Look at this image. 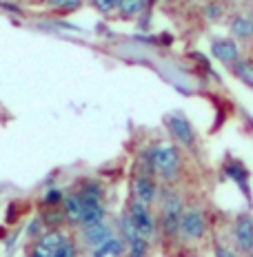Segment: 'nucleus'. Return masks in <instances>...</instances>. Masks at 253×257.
Segmentation results:
<instances>
[{
	"instance_id": "nucleus-22",
	"label": "nucleus",
	"mask_w": 253,
	"mask_h": 257,
	"mask_svg": "<svg viewBox=\"0 0 253 257\" xmlns=\"http://www.w3.org/2000/svg\"><path fill=\"white\" fill-rule=\"evenodd\" d=\"M64 202V193L60 189H49L42 195V206L45 208H58Z\"/></svg>"
},
{
	"instance_id": "nucleus-5",
	"label": "nucleus",
	"mask_w": 253,
	"mask_h": 257,
	"mask_svg": "<svg viewBox=\"0 0 253 257\" xmlns=\"http://www.w3.org/2000/svg\"><path fill=\"white\" fill-rule=\"evenodd\" d=\"M131 193H133V200L151 206L160 197V186H158V182H155V178L151 173H138V175H133Z\"/></svg>"
},
{
	"instance_id": "nucleus-12",
	"label": "nucleus",
	"mask_w": 253,
	"mask_h": 257,
	"mask_svg": "<svg viewBox=\"0 0 253 257\" xmlns=\"http://www.w3.org/2000/svg\"><path fill=\"white\" fill-rule=\"evenodd\" d=\"M78 193L85 204H105V186L98 180H85Z\"/></svg>"
},
{
	"instance_id": "nucleus-28",
	"label": "nucleus",
	"mask_w": 253,
	"mask_h": 257,
	"mask_svg": "<svg viewBox=\"0 0 253 257\" xmlns=\"http://www.w3.org/2000/svg\"><path fill=\"white\" fill-rule=\"evenodd\" d=\"M27 257H53V255L49 253V250L40 248L38 244H34V246H31V248H29V253H27Z\"/></svg>"
},
{
	"instance_id": "nucleus-27",
	"label": "nucleus",
	"mask_w": 253,
	"mask_h": 257,
	"mask_svg": "<svg viewBox=\"0 0 253 257\" xmlns=\"http://www.w3.org/2000/svg\"><path fill=\"white\" fill-rule=\"evenodd\" d=\"M45 228L47 226H45V222H42V217H34V219H31V224L27 226V235H29V239H34V242H36V239L45 233Z\"/></svg>"
},
{
	"instance_id": "nucleus-3",
	"label": "nucleus",
	"mask_w": 253,
	"mask_h": 257,
	"mask_svg": "<svg viewBox=\"0 0 253 257\" xmlns=\"http://www.w3.org/2000/svg\"><path fill=\"white\" fill-rule=\"evenodd\" d=\"M204 235H207V217H204V211L198 206H187L180 217L178 237L182 242L191 244V242H200Z\"/></svg>"
},
{
	"instance_id": "nucleus-7",
	"label": "nucleus",
	"mask_w": 253,
	"mask_h": 257,
	"mask_svg": "<svg viewBox=\"0 0 253 257\" xmlns=\"http://www.w3.org/2000/svg\"><path fill=\"white\" fill-rule=\"evenodd\" d=\"M233 242L240 253L249 255L253 250V217L238 215L233 222Z\"/></svg>"
},
{
	"instance_id": "nucleus-17",
	"label": "nucleus",
	"mask_w": 253,
	"mask_h": 257,
	"mask_svg": "<svg viewBox=\"0 0 253 257\" xmlns=\"http://www.w3.org/2000/svg\"><path fill=\"white\" fill-rule=\"evenodd\" d=\"M144 9H147V0H120V5H118V16L125 20H131V18L142 16Z\"/></svg>"
},
{
	"instance_id": "nucleus-18",
	"label": "nucleus",
	"mask_w": 253,
	"mask_h": 257,
	"mask_svg": "<svg viewBox=\"0 0 253 257\" xmlns=\"http://www.w3.org/2000/svg\"><path fill=\"white\" fill-rule=\"evenodd\" d=\"M224 173L229 175L231 180H235L242 189H246V182H249V171L244 169L242 162H227L224 164Z\"/></svg>"
},
{
	"instance_id": "nucleus-8",
	"label": "nucleus",
	"mask_w": 253,
	"mask_h": 257,
	"mask_svg": "<svg viewBox=\"0 0 253 257\" xmlns=\"http://www.w3.org/2000/svg\"><path fill=\"white\" fill-rule=\"evenodd\" d=\"M166 124H169L171 136H174L178 142L185 144L187 149H196V133H193L191 122L187 120L185 115H180V113L169 115L166 117Z\"/></svg>"
},
{
	"instance_id": "nucleus-26",
	"label": "nucleus",
	"mask_w": 253,
	"mask_h": 257,
	"mask_svg": "<svg viewBox=\"0 0 253 257\" xmlns=\"http://www.w3.org/2000/svg\"><path fill=\"white\" fill-rule=\"evenodd\" d=\"M204 16H207L209 20H220L224 16V5L220 3V0H213V3H209L207 7H204Z\"/></svg>"
},
{
	"instance_id": "nucleus-14",
	"label": "nucleus",
	"mask_w": 253,
	"mask_h": 257,
	"mask_svg": "<svg viewBox=\"0 0 253 257\" xmlns=\"http://www.w3.org/2000/svg\"><path fill=\"white\" fill-rule=\"evenodd\" d=\"M107 255H111V257H120V255H127V242L125 239H118V237H111V239H107L102 246H98V248L94 250V257H107Z\"/></svg>"
},
{
	"instance_id": "nucleus-10",
	"label": "nucleus",
	"mask_w": 253,
	"mask_h": 257,
	"mask_svg": "<svg viewBox=\"0 0 253 257\" xmlns=\"http://www.w3.org/2000/svg\"><path fill=\"white\" fill-rule=\"evenodd\" d=\"M231 38L238 42H251L253 40V16L249 14H235L229 23Z\"/></svg>"
},
{
	"instance_id": "nucleus-25",
	"label": "nucleus",
	"mask_w": 253,
	"mask_h": 257,
	"mask_svg": "<svg viewBox=\"0 0 253 257\" xmlns=\"http://www.w3.org/2000/svg\"><path fill=\"white\" fill-rule=\"evenodd\" d=\"M53 257H78V244L73 242L71 237H67V239H64V242L56 248Z\"/></svg>"
},
{
	"instance_id": "nucleus-1",
	"label": "nucleus",
	"mask_w": 253,
	"mask_h": 257,
	"mask_svg": "<svg viewBox=\"0 0 253 257\" xmlns=\"http://www.w3.org/2000/svg\"><path fill=\"white\" fill-rule=\"evenodd\" d=\"M151 173L162 180H176L182 171V155L174 144H160L149 155Z\"/></svg>"
},
{
	"instance_id": "nucleus-30",
	"label": "nucleus",
	"mask_w": 253,
	"mask_h": 257,
	"mask_svg": "<svg viewBox=\"0 0 253 257\" xmlns=\"http://www.w3.org/2000/svg\"><path fill=\"white\" fill-rule=\"evenodd\" d=\"M220 3H231V0H220Z\"/></svg>"
},
{
	"instance_id": "nucleus-16",
	"label": "nucleus",
	"mask_w": 253,
	"mask_h": 257,
	"mask_svg": "<svg viewBox=\"0 0 253 257\" xmlns=\"http://www.w3.org/2000/svg\"><path fill=\"white\" fill-rule=\"evenodd\" d=\"M231 73H233V76L238 78L244 87L253 89V60L242 58V60H238L233 67H231Z\"/></svg>"
},
{
	"instance_id": "nucleus-6",
	"label": "nucleus",
	"mask_w": 253,
	"mask_h": 257,
	"mask_svg": "<svg viewBox=\"0 0 253 257\" xmlns=\"http://www.w3.org/2000/svg\"><path fill=\"white\" fill-rule=\"evenodd\" d=\"M211 56L224 67H233L238 60H242L240 42L235 38H213L211 40Z\"/></svg>"
},
{
	"instance_id": "nucleus-29",
	"label": "nucleus",
	"mask_w": 253,
	"mask_h": 257,
	"mask_svg": "<svg viewBox=\"0 0 253 257\" xmlns=\"http://www.w3.org/2000/svg\"><path fill=\"white\" fill-rule=\"evenodd\" d=\"M215 257H235V253L229 248H215Z\"/></svg>"
},
{
	"instance_id": "nucleus-11",
	"label": "nucleus",
	"mask_w": 253,
	"mask_h": 257,
	"mask_svg": "<svg viewBox=\"0 0 253 257\" xmlns=\"http://www.w3.org/2000/svg\"><path fill=\"white\" fill-rule=\"evenodd\" d=\"M62 213L64 219H67L69 226H80V219H82V211H85V202L80 197V193H67L62 202Z\"/></svg>"
},
{
	"instance_id": "nucleus-13",
	"label": "nucleus",
	"mask_w": 253,
	"mask_h": 257,
	"mask_svg": "<svg viewBox=\"0 0 253 257\" xmlns=\"http://www.w3.org/2000/svg\"><path fill=\"white\" fill-rule=\"evenodd\" d=\"M107 217V208L105 204H85L82 211V219H80V228L87 226H96V224H102Z\"/></svg>"
},
{
	"instance_id": "nucleus-9",
	"label": "nucleus",
	"mask_w": 253,
	"mask_h": 257,
	"mask_svg": "<svg viewBox=\"0 0 253 257\" xmlns=\"http://www.w3.org/2000/svg\"><path fill=\"white\" fill-rule=\"evenodd\" d=\"M111 237H114V231H111V226L107 222L96 224V226H87L80 233V242L85 246H91V248H98V246H102Z\"/></svg>"
},
{
	"instance_id": "nucleus-15",
	"label": "nucleus",
	"mask_w": 253,
	"mask_h": 257,
	"mask_svg": "<svg viewBox=\"0 0 253 257\" xmlns=\"http://www.w3.org/2000/svg\"><path fill=\"white\" fill-rule=\"evenodd\" d=\"M64 239H67V237H64V235L60 233V228H49V231H45V233H42V235H40L38 239H36L34 244H38L40 248L49 250V253L53 255V253H56V248H58V246H60V244L64 242Z\"/></svg>"
},
{
	"instance_id": "nucleus-21",
	"label": "nucleus",
	"mask_w": 253,
	"mask_h": 257,
	"mask_svg": "<svg viewBox=\"0 0 253 257\" xmlns=\"http://www.w3.org/2000/svg\"><path fill=\"white\" fill-rule=\"evenodd\" d=\"M42 222H45L47 228H60L62 224H67V219H64L62 208L60 211H58V208H47V211L42 213Z\"/></svg>"
},
{
	"instance_id": "nucleus-19",
	"label": "nucleus",
	"mask_w": 253,
	"mask_h": 257,
	"mask_svg": "<svg viewBox=\"0 0 253 257\" xmlns=\"http://www.w3.org/2000/svg\"><path fill=\"white\" fill-rule=\"evenodd\" d=\"M120 235H122V239L127 242V246L131 244V242H136L138 237H142V235L138 233V228H136V224H133V219L129 217V213H125V217L120 219Z\"/></svg>"
},
{
	"instance_id": "nucleus-2",
	"label": "nucleus",
	"mask_w": 253,
	"mask_h": 257,
	"mask_svg": "<svg viewBox=\"0 0 253 257\" xmlns=\"http://www.w3.org/2000/svg\"><path fill=\"white\" fill-rule=\"evenodd\" d=\"M185 204H182L180 195L178 193H171L169 189L164 191L162 197V213H160V233H162L164 239H176L178 231H180V217L185 213Z\"/></svg>"
},
{
	"instance_id": "nucleus-23",
	"label": "nucleus",
	"mask_w": 253,
	"mask_h": 257,
	"mask_svg": "<svg viewBox=\"0 0 253 257\" xmlns=\"http://www.w3.org/2000/svg\"><path fill=\"white\" fill-rule=\"evenodd\" d=\"M149 255V239L138 237L136 242L127 246V257H147Z\"/></svg>"
},
{
	"instance_id": "nucleus-4",
	"label": "nucleus",
	"mask_w": 253,
	"mask_h": 257,
	"mask_svg": "<svg viewBox=\"0 0 253 257\" xmlns=\"http://www.w3.org/2000/svg\"><path fill=\"white\" fill-rule=\"evenodd\" d=\"M127 213H129V217L133 219V224H136L138 233L142 235L144 239H151L155 235V231H158V222H155L151 208L147 204H142V202H138V200H131L129 202Z\"/></svg>"
},
{
	"instance_id": "nucleus-24",
	"label": "nucleus",
	"mask_w": 253,
	"mask_h": 257,
	"mask_svg": "<svg viewBox=\"0 0 253 257\" xmlns=\"http://www.w3.org/2000/svg\"><path fill=\"white\" fill-rule=\"evenodd\" d=\"M91 5H94L96 12H100L102 16H111V14H118L120 0H91Z\"/></svg>"
},
{
	"instance_id": "nucleus-20",
	"label": "nucleus",
	"mask_w": 253,
	"mask_h": 257,
	"mask_svg": "<svg viewBox=\"0 0 253 257\" xmlns=\"http://www.w3.org/2000/svg\"><path fill=\"white\" fill-rule=\"evenodd\" d=\"M80 5H82V0H47V7L58 14H71L80 9Z\"/></svg>"
},
{
	"instance_id": "nucleus-31",
	"label": "nucleus",
	"mask_w": 253,
	"mask_h": 257,
	"mask_svg": "<svg viewBox=\"0 0 253 257\" xmlns=\"http://www.w3.org/2000/svg\"><path fill=\"white\" fill-rule=\"evenodd\" d=\"M246 257H253V250H251V253H249V255H246Z\"/></svg>"
}]
</instances>
